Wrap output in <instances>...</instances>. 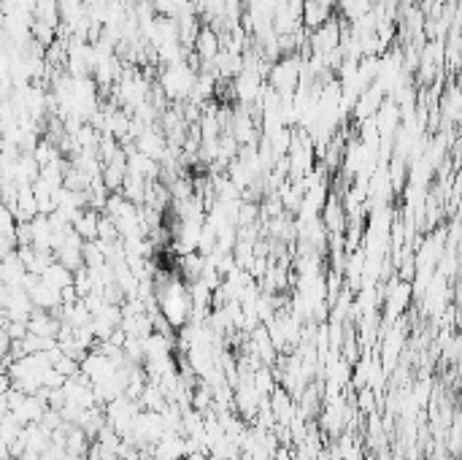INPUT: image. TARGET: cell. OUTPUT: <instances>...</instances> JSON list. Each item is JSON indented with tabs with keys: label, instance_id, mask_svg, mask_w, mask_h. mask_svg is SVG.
Returning a JSON list of instances; mask_svg holds the SVG:
<instances>
[{
	"label": "cell",
	"instance_id": "cell-3",
	"mask_svg": "<svg viewBox=\"0 0 462 460\" xmlns=\"http://www.w3.org/2000/svg\"><path fill=\"white\" fill-rule=\"evenodd\" d=\"M441 114L446 117V122H457L460 120V92H457L454 84L441 98Z\"/></svg>",
	"mask_w": 462,
	"mask_h": 460
},
{
	"label": "cell",
	"instance_id": "cell-1",
	"mask_svg": "<svg viewBox=\"0 0 462 460\" xmlns=\"http://www.w3.org/2000/svg\"><path fill=\"white\" fill-rule=\"evenodd\" d=\"M198 71L189 62H173V65H162L160 68V92L165 95V100L171 103H184L192 92Z\"/></svg>",
	"mask_w": 462,
	"mask_h": 460
},
{
	"label": "cell",
	"instance_id": "cell-2",
	"mask_svg": "<svg viewBox=\"0 0 462 460\" xmlns=\"http://www.w3.org/2000/svg\"><path fill=\"white\" fill-rule=\"evenodd\" d=\"M192 49H195V57H200L203 62H211L219 55L222 49V41H219V33L209 25H200V30L192 41Z\"/></svg>",
	"mask_w": 462,
	"mask_h": 460
}]
</instances>
